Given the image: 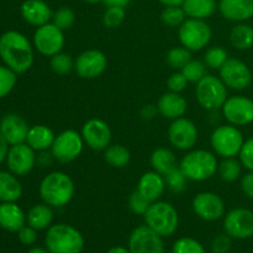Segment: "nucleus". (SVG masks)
Segmentation results:
<instances>
[{
  "mask_svg": "<svg viewBox=\"0 0 253 253\" xmlns=\"http://www.w3.org/2000/svg\"><path fill=\"white\" fill-rule=\"evenodd\" d=\"M0 58L16 74L29 71L34 64V48L24 34L6 31L0 36Z\"/></svg>",
  "mask_w": 253,
  "mask_h": 253,
  "instance_id": "f257e3e1",
  "label": "nucleus"
},
{
  "mask_svg": "<svg viewBox=\"0 0 253 253\" xmlns=\"http://www.w3.org/2000/svg\"><path fill=\"white\" fill-rule=\"evenodd\" d=\"M40 197L42 202L52 208H63L74 195V183L67 173L54 170L48 173L40 183Z\"/></svg>",
  "mask_w": 253,
  "mask_h": 253,
  "instance_id": "f03ea898",
  "label": "nucleus"
},
{
  "mask_svg": "<svg viewBox=\"0 0 253 253\" xmlns=\"http://www.w3.org/2000/svg\"><path fill=\"white\" fill-rule=\"evenodd\" d=\"M219 162L216 156L207 150L189 151L180 160L179 168L188 180L204 182L214 177L217 172Z\"/></svg>",
  "mask_w": 253,
  "mask_h": 253,
  "instance_id": "7ed1b4c3",
  "label": "nucleus"
},
{
  "mask_svg": "<svg viewBox=\"0 0 253 253\" xmlns=\"http://www.w3.org/2000/svg\"><path fill=\"white\" fill-rule=\"evenodd\" d=\"M44 245L49 253H81L84 249V239L72 225L56 224L47 230Z\"/></svg>",
  "mask_w": 253,
  "mask_h": 253,
  "instance_id": "20e7f679",
  "label": "nucleus"
},
{
  "mask_svg": "<svg viewBox=\"0 0 253 253\" xmlns=\"http://www.w3.org/2000/svg\"><path fill=\"white\" fill-rule=\"evenodd\" d=\"M143 216L146 225L162 237L172 236L179 225L177 209L167 202L152 203Z\"/></svg>",
  "mask_w": 253,
  "mask_h": 253,
  "instance_id": "39448f33",
  "label": "nucleus"
},
{
  "mask_svg": "<svg viewBox=\"0 0 253 253\" xmlns=\"http://www.w3.org/2000/svg\"><path fill=\"white\" fill-rule=\"evenodd\" d=\"M195 96L203 109L215 111L221 109L227 100V86L220 77L207 74L195 86Z\"/></svg>",
  "mask_w": 253,
  "mask_h": 253,
  "instance_id": "423d86ee",
  "label": "nucleus"
},
{
  "mask_svg": "<svg viewBox=\"0 0 253 253\" xmlns=\"http://www.w3.org/2000/svg\"><path fill=\"white\" fill-rule=\"evenodd\" d=\"M245 138L239 127L231 124L221 125L215 128L210 137V143L217 156L222 158H230L239 156Z\"/></svg>",
  "mask_w": 253,
  "mask_h": 253,
  "instance_id": "0eeeda50",
  "label": "nucleus"
},
{
  "mask_svg": "<svg viewBox=\"0 0 253 253\" xmlns=\"http://www.w3.org/2000/svg\"><path fill=\"white\" fill-rule=\"evenodd\" d=\"M178 36L182 46L192 52L202 51L211 41L212 31L205 20L188 17L179 26Z\"/></svg>",
  "mask_w": 253,
  "mask_h": 253,
  "instance_id": "6e6552de",
  "label": "nucleus"
},
{
  "mask_svg": "<svg viewBox=\"0 0 253 253\" xmlns=\"http://www.w3.org/2000/svg\"><path fill=\"white\" fill-rule=\"evenodd\" d=\"M83 147L84 140L82 133L76 130H64L56 135L51 153L53 160L58 161L59 163H69L81 156Z\"/></svg>",
  "mask_w": 253,
  "mask_h": 253,
  "instance_id": "1a4fd4ad",
  "label": "nucleus"
},
{
  "mask_svg": "<svg viewBox=\"0 0 253 253\" xmlns=\"http://www.w3.org/2000/svg\"><path fill=\"white\" fill-rule=\"evenodd\" d=\"M34 46L42 56L52 57L62 52L64 47V31L53 22L37 27L34 34Z\"/></svg>",
  "mask_w": 253,
  "mask_h": 253,
  "instance_id": "9d476101",
  "label": "nucleus"
},
{
  "mask_svg": "<svg viewBox=\"0 0 253 253\" xmlns=\"http://www.w3.org/2000/svg\"><path fill=\"white\" fill-rule=\"evenodd\" d=\"M199 132L197 125L187 118H179L172 121L168 127V140L170 145L179 151L193 150L198 142Z\"/></svg>",
  "mask_w": 253,
  "mask_h": 253,
  "instance_id": "9b49d317",
  "label": "nucleus"
},
{
  "mask_svg": "<svg viewBox=\"0 0 253 253\" xmlns=\"http://www.w3.org/2000/svg\"><path fill=\"white\" fill-rule=\"evenodd\" d=\"M220 79L225 85L234 90H244L252 82L251 69L245 62L237 58H227L219 69Z\"/></svg>",
  "mask_w": 253,
  "mask_h": 253,
  "instance_id": "f8f14e48",
  "label": "nucleus"
},
{
  "mask_svg": "<svg viewBox=\"0 0 253 253\" xmlns=\"http://www.w3.org/2000/svg\"><path fill=\"white\" fill-rule=\"evenodd\" d=\"M226 121L235 126H246L253 123V99L244 95L227 98L221 108Z\"/></svg>",
  "mask_w": 253,
  "mask_h": 253,
  "instance_id": "ddd939ff",
  "label": "nucleus"
},
{
  "mask_svg": "<svg viewBox=\"0 0 253 253\" xmlns=\"http://www.w3.org/2000/svg\"><path fill=\"white\" fill-rule=\"evenodd\" d=\"M128 250L131 253H165V244L162 236L147 225H142L131 232Z\"/></svg>",
  "mask_w": 253,
  "mask_h": 253,
  "instance_id": "4468645a",
  "label": "nucleus"
},
{
  "mask_svg": "<svg viewBox=\"0 0 253 253\" xmlns=\"http://www.w3.org/2000/svg\"><path fill=\"white\" fill-rule=\"evenodd\" d=\"M108 58L99 49H86L74 59V71L83 79H95L105 72Z\"/></svg>",
  "mask_w": 253,
  "mask_h": 253,
  "instance_id": "2eb2a0df",
  "label": "nucleus"
},
{
  "mask_svg": "<svg viewBox=\"0 0 253 253\" xmlns=\"http://www.w3.org/2000/svg\"><path fill=\"white\" fill-rule=\"evenodd\" d=\"M224 229L231 239H250L253 236V211L244 208L231 210L225 216Z\"/></svg>",
  "mask_w": 253,
  "mask_h": 253,
  "instance_id": "dca6fc26",
  "label": "nucleus"
},
{
  "mask_svg": "<svg viewBox=\"0 0 253 253\" xmlns=\"http://www.w3.org/2000/svg\"><path fill=\"white\" fill-rule=\"evenodd\" d=\"M194 214L205 221H216L225 214L224 200L212 192L198 193L192 202Z\"/></svg>",
  "mask_w": 253,
  "mask_h": 253,
  "instance_id": "f3484780",
  "label": "nucleus"
},
{
  "mask_svg": "<svg viewBox=\"0 0 253 253\" xmlns=\"http://www.w3.org/2000/svg\"><path fill=\"white\" fill-rule=\"evenodd\" d=\"M84 143L94 151H105L111 142L110 126L100 119H90L82 127Z\"/></svg>",
  "mask_w": 253,
  "mask_h": 253,
  "instance_id": "a211bd4d",
  "label": "nucleus"
},
{
  "mask_svg": "<svg viewBox=\"0 0 253 253\" xmlns=\"http://www.w3.org/2000/svg\"><path fill=\"white\" fill-rule=\"evenodd\" d=\"M36 151L32 150L26 142L10 146L6 157L9 170L15 175H26L34 169L37 162Z\"/></svg>",
  "mask_w": 253,
  "mask_h": 253,
  "instance_id": "6ab92c4d",
  "label": "nucleus"
},
{
  "mask_svg": "<svg viewBox=\"0 0 253 253\" xmlns=\"http://www.w3.org/2000/svg\"><path fill=\"white\" fill-rule=\"evenodd\" d=\"M29 130V124L17 114H7L0 123V132L10 146L26 142Z\"/></svg>",
  "mask_w": 253,
  "mask_h": 253,
  "instance_id": "aec40b11",
  "label": "nucleus"
},
{
  "mask_svg": "<svg viewBox=\"0 0 253 253\" xmlns=\"http://www.w3.org/2000/svg\"><path fill=\"white\" fill-rule=\"evenodd\" d=\"M20 12L27 24L36 27L48 24L53 16L49 5L43 0H25L20 7Z\"/></svg>",
  "mask_w": 253,
  "mask_h": 253,
  "instance_id": "412c9836",
  "label": "nucleus"
},
{
  "mask_svg": "<svg viewBox=\"0 0 253 253\" xmlns=\"http://www.w3.org/2000/svg\"><path fill=\"white\" fill-rule=\"evenodd\" d=\"M217 9L226 20L245 22L253 17V0H219Z\"/></svg>",
  "mask_w": 253,
  "mask_h": 253,
  "instance_id": "4be33fe9",
  "label": "nucleus"
},
{
  "mask_svg": "<svg viewBox=\"0 0 253 253\" xmlns=\"http://www.w3.org/2000/svg\"><path fill=\"white\" fill-rule=\"evenodd\" d=\"M166 180L165 177L156 170H151V172H146L141 175L140 180L137 183V188L136 189L151 203H155L160 200L163 193L166 190Z\"/></svg>",
  "mask_w": 253,
  "mask_h": 253,
  "instance_id": "5701e85b",
  "label": "nucleus"
},
{
  "mask_svg": "<svg viewBox=\"0 0 253 253\" xmlns=\"http://www.w3.org/2000/svg\"><path fill=\"white\" fill-rule=\"evenodd\" d=\"M158 113L166 119L175 120V119L183 118L187 113L188 103L184 96L180 95V93H173L168 91L165 93L160 98L157 103Z\"/></svg>",
  "mask_w": 253,
  "mask_h": 253,
  "instance_id": "b1692460",
  "label": "nucleus"
},
{
  "mask_svg": "<svg viewBox=\"0 0 253 253\" xmlns=\"http://www.w3.org/2000/svg\"><path fill=\"white\" fill-rule=\"evenodd\" d=\"M26 215L16 203H0V227L9 232H17L25 226Z\"/></svg>",
  "mask_w": 253,
  "mask_h": 253,
  "instance_id": "393cba45",
  "label": "nucleus"
},
{
  "mask_svg": "<svg viewBox=\"0 0 253 253\" xmlns=\"http://www.w3.org/2000/svg\"><path fill=\"white\" fill-rule=\"evenodd\" d=\"M56 138L53 130L47 125L31 126L26 137V143L35 151L43 152L51 150Z\"/></svg>",
  "mask_w": 253,
  "mask_h": 253,
  "instance_id": "a878e982",
  "label": "nucleus"
},
{
  "mask_svg": "<svg viewBox=\"0 0 253 253\" xmlns=\"http://www.w3.org/2000/svg\"><path fill=\"white\" fill-rule=\"evenodd\" d=\"M21 195L22 187L16 175L0 170V203H16Z\"/></svg>",
  "mask_w": 253,
  "mask_h": 253,
  "instance_id": "bb28decb",
  "label": "nucleus"
},
{
  "mask_svg": "<svg viewBox=\"0 0 253 253\" xmlns=\"http://www.w3.org/2000/svg\"><path fill=\"white\" fill-rule=\"evenodd\" d=\"M151 166L153 170L165 177L173 169L179 167V163L177 162V157L169 148L160 147L151 155Z\"/></svg>",
  "mask_w": 253,
  "mask_h": 253,
  "instance_id": "cd10ccee",
  "label": "nucleus"
},
{
  "mask_svg": "<svg viewBox=\"0 0 253 253\" xmlns=\"http://www.w3.org/2000/svg\"><path fill=\"white\" fill-rule=\"evenodd\" d=\"M52 220H53V210L46 203L34 205L26 214L27 224L37 231L48 229L52 224Z\"/></svg>",
  "mask_w": 253,
  "mask_h": 253,
  "instance_id": "c85d7f7f",
  "label": "nucleus"
},
{
  "mask_svg": "<svg viewBox=\"0 0 253 253\" xmlns=\"http://www.w3.org/2000/svg\"><path fill=\"white\" fill-rule=\"evenodd\" d=\"M182 7L190 19L205 20L215 14L217 2L216 0H184Z\"/></svg>",
  "mask_w": 253,
  "mask_h": 253,
  "instance_id": "c756f323",
  "label": "nucleus"
},
{
  "mask_svg": "<svg viewBox=\"0 0 253 253\" xmlns=\"http://www.w3.org/2000/svg\"><path fill=\"white\" fill-rule=\"evenodd\" d=\"M230 42L236 49H250L253 47V27L245 22H239L230 32Z\"/></svg>",
  "mask_w": 253,
  "mask_h": 253,
  "instance_id": "7c9ffc66",
  "label": "nucleus"
},
{
  "mask_svg": "<svg viewBox=\"0 0 253 253\" xmlns=\"http://www.w3.org/2000/svg\"><path fill=\"white\" fill-rule=\"evenodd\" d=\"M104 160L113 168H125L130 163L131 153L125 146L110 145L104 151Z\"/></svg>",
  "mask_w": 253,
  "mask_h": 253,
  "instance_id": "2f4dec72",
  "label": "nucleus"
},
{
  "mask_svg": "<svg viewBox=\"0 0 253 253\" xmlns=\"http://www.w3.org/2000/svg\"><path fill=\"white\" fill-rule=\"evenodd\" d=\"M242 167L244 166L240 162V160H236L235 157L224 158L221 163H219L217 173L224 182H235L241 178Z\"/></svg>",
  "mask_w": 253,
  "mask_h": 253,
  "instance_id": "473e14b6",
  "label": "nucleus"
},
{
  "mask_svg": "<svg viewBox=\"0 0 253 253\" xmlns=\"http://www.w3.org/2000/svg\"><path fill=\"white\" fill-rule=\"evenodd\" d=\"M207 64L204 62L199 61V59H190L182 69L180 72L183 73V76L187 78V81L189 83H198V82L202 81L205 76H207Z\"/></svg>",
  "mask_w": 253,
  "mask_h": 253,
  "instance_id": "72a5a7b5",
  "label": "nucleus"
},
{
  "mask_svg": "<svg viewBox=\"0 0 253 253\" xmlns=\"http://www.w3.org/2000/svg\"><path fill=\"white\" fill-rule=\"evenodd\" d=\"M190 59H192V51L185 48L184 46L173 47L172 49L168 51L167 57H166L167 63L177 71H180Z\"/></svg>",
  "mask_w": 253,
  "mask_h": 253,
  "instance_id": "f704fd0d",
  "label": "nucleus"
},
{
  "mask_svg": "<svg viewBox=\"0 0 253 253\" xmlns=\"http://www.w3.org/2000/svg\"><path fill=\"white\" fill-rule=\"evenodd\" d=\"M49 66H51V69L56 74L66 76V74H69L74 69V59L72 58L71 54L59 52V53L51 57Z\"/></svg>",
  "mask_w": 253,
  "mask_h": 253,
  "instance_id": "c9c22d12",
  "label": "nucleus"
},
{
  "mask_svg": "<svg viewBox=\"0 0 253 253\" xmlns=\"http://www.w3.org/2000/svg\"><path fill=\"white\" fill-rule=\"evenodd\" d=\"M161 20L169 27H179L187 20V14L180 6H165L161 12Z\"/></svg>",
  "mask_w": 253,
  "mask_h": 253,
  "instance_id": "e433bc0d",
  "label": "nucleus"
},
{
  "mask_svg": "<svg viewBox=\"0 0 253 253\" xmlns=\"http://www.w3.org/2000/svg\"><path fill=\"white\" fill-rule=\"evenodd\" d=\"M165 180L168 189L172 193H174V194H182L188 187L187 177H185L184 173L180 170L179 167L173 169L172 172L168 173L167 175H165Z\"/></svg>",
  "mask_w": 253,
  "mask_h": 253,
  "instance_id": "4c0bfd02",
  "label": "nucleus"
},
{
  "mask_svg": "<svg viewBox=\"0 0 253 253\" xmlns=\"http://www.w3.org/2000/svg\"><path fill=\"white\" fill-rule=\"evenodd\" d=\"M227 58H229V54L226 49L220 46H215L205 52L204 63L211 69H220L222 64L227 61Z\"/></svg>",
  "mask_w": 253,
  "mask_h": 253,
  "instance_id": "58836bf2",
  "label": "nucleus"
},
{
  "mask_svg": "<svg viewBox=\"0 0 253 253\" xmlns=\"http://www.w3.org/2000/svg\"><path fill=\"white\" fill-rule=\"evenodd\" d=\"M52 21L62 31H67V30L72 29V26L76 22V14L71 7L63 6L53 12Z\"/></svg>",
  "mask_w": 253,
  "mask_h": 253,
  "instance_id": "ea45409f",
  "label": "nucleus"
},
{
  "mask_svg": "<svg viewBox=\"0 0 253 253\" xmlns=\"http://www.w3.org/2000/svg\"><path fill=\"white\" fill-rule=\"evenodd\" d=\"M17 77L14 71L6 66H0V99L10 94L16 85Z\"/></svg>",
  "mask_w": 253,
  "mask_h": 253,
  "instance_id": "a19ab883",
  "label": "nucleus"
},
{
  "mask_svg": "<svg viewBox=\"0 0 253 253\" xmlns=\"http://www.w3.org/2000/svg\"><path fill=\"white\" fill-rule=\"evenodd\" d=\"M125 9L124 7L108 6L103 15V24L108 29H116L120 26L125 20Z\"/></svg>",
  "mask_w": 253,
  "mask_h": 253,
  "instance_id": "79ce46f5",
  "label": "nucleus"
},
{
  "mask_svg": "<svg viewBox=\"0 0 253 253\" xmlns=\"http://www.w3.org/2000/svg\"><path fill=\"white\" fill-rule=\"evenodd\" d=\"M172 253H205V250L197 240L192 237H182L174 242Z\"/></svg>",
  "mask_w": 253,
  "mask_h": 253,
  "instance_id": "37998d69",
  "label": "nucleus"
},
{
  "mask_svg": "<svg viewBox=\"0 0 253 253\" xmlns=\"http://www.w3.org/2000/svg\"><path fill=\"white\" fill-rule=\"evenodd\" d=\"M151 204L152 203L148 202L137 189L133 190L128 198V207L131 211L136 215H145Z\"/></svg>",
  "mask_w": 253,
  "mask_h": 253,
  "instance_id": "c03bdc74",
  "label": "nucleus"
},
{
  "mask_svg": "<svg viewBox=\"0 0 253 253\" xmlns=\"http://www.w3.org/2000/svg\"><path fill=\"white\" fill-rule=\"evenodd\" d=\"M239 157L240 162L246 169L253 170V137L245 141L239 153Z\"/></svg>",
  "mask_w": 253,
  "mask_h": 253,
  "instance_id": "a18cd8bd",
  "label": "nucleus"
},
{
  "mask_svg": "<svg viewBox=\"0 0 253 253\" xmlns=\"http://www.w3.org/2000/svg\"><path fill=\"white\" fill-rule=\"evenodd\" d=\"M188 83L189 82L187 81L184 76H183L182 72H174L169 76L167 81V86L169 89V91H173V93H182L185 88H187Z\"/></svg>",
  "mask_w": 253,
  "mask_h": 253,
  "instance_id": "49530a36",
  "label": "nucleus"
},
{
  "mask_svg": "<svg viewBox=\"0 0 253 253\" xmlns=\"http://www.w3.org/2000/svg\"><path fill=\"white\" fill-rule=\"evenodd\" d=\"M231 249V237L227 234L219 235L211 242L212 253H227Z\"/></svg>",
  "mask_w": 253,
  "mask_h": 253,
  "instance_id": "de8ad7c7",
  "label": "nucleus"
},
{
  "mask_svg": "<svg viewBox=\"0 0 253 253\" xmlns=\"http://www.w3.org/2000/svg\"><path fill=\"white\" fill-rule=\"evenodd\" d=\"M17 236H19L20 242L25 246H31L35 242L37 241V230H35L34 227L24 226L17 231Z\"/></svg>",
  "mask_w": 253,
  "mask_h": 253,
  "instance_id": "09e8293b",
  "label": "nucleus"
},
{
  "mask_svg": "<svg viewBox=\"0 0 253 253\" xmlns=\"http://www.w3.org/2000/svg\"><path fill=\"white\" fill-rule=\"evenodd\" d=\"M241 189L250 199L253 200V170H250L247 174L242 175Z\"/></svg>",
  "mask_w": 253,
  "mask_h": 253,
  "instance_id": "8fccbe9b",
  "label": "nucleus"
},
{
  "mask_svg": "<svg viewBox=\"0 0 253 253\" xmlns=\"http://www.w3.org/2000/svg\"><path fill=\"white\" fill-rule=\"evenodd\" d=\"M158 113V108L157 105H153V104H146V105L142 106V109H141L140 111V115L141 118L143 119V120H152V119H155V116L157 115Z\"/></svg>",
  "mask_w": 253,
  "mask_h": 253,
  "instance_id": "3c124183",
  "label": "nucleus"
},
{
  "mask_svg": "<svg viewBox=\"0 0 253 253\" xmlns=\"http://www.w3.org/2000/svg\"><path fill=\"white\" fill-rule=\"evenodd\" d=\"M9 143L5 140V137L2 136V133L0 132V163L4 162L7 157V153H9Z\"/></svg>",
  "mask_w": 253,
  "mask_h": 253,
  "instance_id": "603ef678",
  "label": "nucleus"
},
{
  "mask_svg": "<svg viewBox=\"0 0 253 253\" xmlns=\"http://www.w3.org/2000/svg\"><path fill=\"white\" fill-rule=\"evenodd\" d=\"M130 1L131 0H103V2L106 5V6L124 7V9L130 4Z\"/></svg>",
  "mask_w": 253,
  "mask_h": 253,
  "instance_id": "864d4df0",
  "label": "nucleus"
},
{
  "mask_svg": "<svg viewBox=\"0 0 253 253\" xmlns=\"http://www.w3.org/2000/svg\"><path fill=\"white\" fill-rule=\"evenodd\" d=\"M52 158H53L52 153H46V151H43L42 155L39 156V163L42 167H46V166H48V163H51Z\"/></svg>",
  "mask_w": 253,
  "mask_h": 253,
  "instance_id": "5fc2aeb1",
  "label": "nucleus"
},
{
  "mask_svg": "<svg viewBox=\"0 0 253 253\" xmlns=\"http://www.w3.org/2000/svg\"><path fill=\"white\" fill-rule=\"evenodd\" d=\"M165 6H180L184 0H158Z\"/></svg>",
  "mask_w": 253,
  "mask_h": 253,
  "instance_id": "6e6d98bb",
  "label": "nucleus"
},
{
  "mask_svg": "<svg viewBox=\"0 0 253 253\" xmlns=\"http://www.w3.org/2000/svg\"><path fill=\"white\" fill-rule=\"evenodd\" d=\"M108 253H131V252H130V250L125 249V247L115 246V247H113V249L109 250Z\"/></svg>",
  "mask_w": 253,
  "mask_h": 253,
  "instance_id": "4d7b16f0",
  "label": "nucleus"
},
{
  "mask_svg": "<svg viewBox=\"0 0 253 253\" xmlns=\"http://www.w3.org/2000/svg\"><path fill=\"white\" fill-rule=\"evenodd\" d=\"M27 253H47V251L44 249H42V247H34V249L30 250Z\"/></svg>",
  "mask_w": 253,
  "mask_h": 253,
  "instance_id": "13d9d810",
  "label": "nucleus"
},
{
  "mask_svg": "<svg viewBox=\"0 0 253 253\" xmlns=\"http://www.w3.org/2000/svg\"><path fill=\"white\" fill-rule=\"evenodd\" d=\"M83 1L89 2V4H96V2H100L103 1V0H83Z\"/></svg>",
  "mask_w": 253,
  "mask_h": 253,
  "instance_id": "bf43d9fd",
  "label": "nucleus"
}]
</instances>
